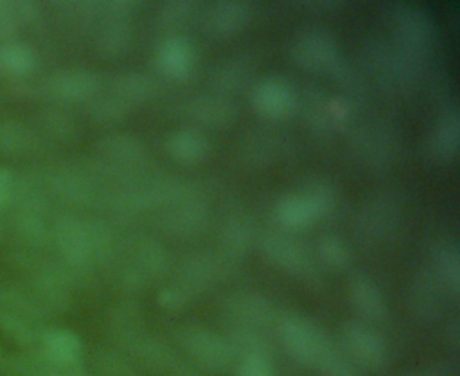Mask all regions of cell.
<instances>
[{
	"mask_svg": "<svg viewBox=\"0 0 460 376\" xmlns=\"http://www.w3.org/2000/svg\"><path fill=\"white\" fill-rule=\"evenodd\" d=\"M54 239L68 268L84 272L92 264L104 261L113 252L111 232L101 223L83 221L79 218H61L56 223Z\"/></svg>",
	"mask_w": 460,
	"mask_h": 376,
	"instance_id": "obj_1",
	"label": "cell"
},
{
	"mask_svg": "<svg viewBox=\"0 0 460 376\" xmlns=\"http://www.w3.org/2000/svg\"><path fill=\"white\" fill-rule=\"evenodd\" d=\"M277 331L289 356L305 367H316L318 360L332 342L316 322L300 313H286L279 317Z\"/></svg>",
	"mask_w": 460,
	"mask_h": 376,
	"instance_id": "obj_2",
	"label": "cell"
},
{
	"mask_svg": "<svg viewBox=\"0 0 460 376\" xmlns=\"http://www.w3.org/2000/svg\"><path fill=\"white\" fill-rule=\"evenodd\" d=\"M178 342L190 356L192 363L210 372H228L237 365V356L225 338L208 327L187 324L176 333Z\"/></svg>",
	"mask_w": 460,
	"mask_h": 376,
	"instance_id": "obj_3",
	"label": "cell"
},
{
	"mask_svg": "<svg viewBox=\"0 0 460 376\" xmlns=\"http://www.w3.org/2000/svg\"><path fill=\"white\" fill-rule=\"evenodd\" d=\"M45 329L34 302L13 290L0 291V331L13 342L31 349L40 345Z\"/></svg>",
	"mask_w": 460,
	"mask_h": 376,
	"instance_id": "obj_4",
	"label": "cell"
},
{
	"mask_svg": "<svg viewBox=\"0 0 460 376\" xmlns=\"http://www.w3.org/2000/svg\"><path fill=\"white\" fill-rule=\"evenodd\" d=\"M341 347L349 358L367 371H381L388 362L385 338L363 320H349L341 326Z\"/></svg>",
	"mask_w": 460,
	"mask_h": 376,
	"instance_id": "obj_5",
	"label": "cell"
},
{
	"mask_svg": "<svg viewBox=\"0 0 460 376\" xmlns=\"http://www.w3.org/2000/svg\"><path fill=\"white\" fill-rule=\"evenodd\" d=\"M394 31L401 56L411 63L420 61L429 52L433 27L420 7L399 5L394 14Z\"/></svg>",
	"mask_w": 460,
	"mask_h": 376,
	"instance_id": "obj_6",
	"label": "cell"
},
{
	"mask_svg": "<svg viewBox=\"0 0 460 376\" xmlns=\"http://www.w3.org/2000/svg\"><path fill=\"white\" fill-rule=\"evenodd\" d=\"M266 261L295 277L314 275V259L307 246L286 232H268L259 241Z\"/></svg>",
	"mask_w": 460,
	"mask_h": 376,
	"instance_id": "obj_7",
	"label": "cell"
},
{
	"mask_svg": "<svg viewBox=\"0 0 460 376\" xmlns=\"http://www.w3.org/2000/svg\"><path fill=\"white\" fill-rule=\"evenodd\" d=\"M167 270L165 248L151 239L137 241L122 263L120 281L128 290H140Z\"/></svg>",
	"mask_w": 460,
	"mask_h": 376,
	"instance_id": "obj_8",
	"label": "cell"
},
{
	"mask_svg": "<svg viewBox=\"0 0 460 376\" xmlns=\"http://www.w3.org/2000/svg\"><path fill=\"white\" fill-rule=\"evenodd\" d=\"M253 112L268 121L289 119L298 108V95L289 81L279 76L259 79L250 94Z\"/></svg>",
	"mask_w": 460,
	"mask_h": 376,
	"instance_id": "obj_9",
	"label": "cell"
},
{
	"mask_svg": "<svg viewBox=\"0 0 460 376\" xmlns=\"http://www.w3.org/2000/svg\"><path fill=\"white\" fill-rule=\"evenodd\" d=\"M228 264L232 263L226 261L221 254H192L181 261L171 284H174L189 300H192L196 295L203 293L216 281H219Z\"/></svg>",
	"mask_w": 460,
	"mask_h": 376,
	"instance_id": "obj_10",
	"label": "cell"
},
{
	"mask_svg": "<svg viewBox=\"0 0 460 376\" xmlns=\"http://www.w3.org/2000/svg\"><path fill=\"white\" fill-rule=\"evenodd\" d=\"M221 311L228 326H244L266 331L277 326L279 315L273 302L257 291H235L223 300Z\"/></svg>",
	"mask_w": 460,
	"mask_h": 376,
	"instance_id": "obj_11",
	"label": "cell"
},
{
	"mask_svg": "<svg viewBox=\"0 0 460 376\" xmlns=\"http://www.w3.org/2000/svg\"><path fill=\"white\" fill-rule=\"evenodd\" d=\"M291 59L295 65L314 74H334L341 65L336 41L322 31L302 34L291 47Z\"/></svg>",
	"mask_w": 460,
	"mask_h": 376,
	"instance_id": "obj_12",
	"label": "cell"
},
{
	"mask_svg": "<svg viewBox=\"0 0 460 376\" xmlns=\"http://www.w3.org/2000/svg\"><path fill=\"white\" fill-rule=\"evenodd\" d=\"M207 219V203L180 187L169 200V209L164 214L162 223L164 228L176 237H194L205 228Z\"/></svg>",
	"mask_w": 460,
	"mask_h": 376,
	"instance_id": "obj_13",
	"label": "cell"
},
{
	"mask_svg": "<svg viewBox=\"0 0 460 376\" xmlns=\"http://www.w3.org/2000/svg\"><path fill=\"white\" fill-rule=\"evenodd\" d=\"M101 88V79L86 68H63L49 77V94L61 103L92 101Z\"/></svg>",
	"mask_w": 460,
	"mask_h": 376,
	"instance_id": "obj_14",
	"label": "cell"
},
{
	"mask_svg": "<svg viewBox=\"0 0 460 376\" xmlns=\"http://www.w3.org/2000/svg\"><path fill=\"white\" fill-rule=\"evenodd\" d=\"M40 349L49 363L59 372L74 371L83 358V342L79 335L66 327H47Z\"/></svg>",
	"mask_w": 460,
	"mask_h": 376,
	"instance_id": "obj_15",
	"label": "cell"
},
{
	"mask_svg": "<svg viewBox=\"0 0 460 376\" xmlns=\"http://www.w3.org/2000/svg\"><path fill=\"white\" fill-rule=\"evenodd\" d=\"M250 18L252 9L246 2H216L207 11V31L214 38L226 40L246 29Z\"/></svg>",
	"mask_w": 460,
	"mask_h": 376,
	"instance_id": "obj_16",
	"label": "cell"
},
{
	"mask_svg": "<svg viewBox=\"0 0 460 376\" xmlns=\"http://www.w3.org/2000/svg\"><path fill=\"white\" fill-rule=\"evenodd\" d=\"M156 63L169 77L187 79L196 65V50L187 38L174 34L160 43Z\"/></svg>",
	"mask_w": 460,
	"mask_h": 376,
	"instance_id": "obj_17",
	"label": "cell"
},
{
	"mask_svg": "<svg viewBox=\"0 0 460 376\" xmlns=\"http://www.w3.org/2000/svg\"><path fill=\"white\" fill-rule=\"evenodd\" d=\"M349 297L363 322H381L386 317V304L379 286L365 273H354L349 281Z\"/></svg>",
	"mask_w": 460,
	"mask_h": 376,
	"instance_id": "obj_18",
	"label": "cell"
},
{
	"mask_svg": "<svg viewBox=\"0 0 460 376\" xmlns=\"http://www.w3.org/2000/svg\"><path fill=\"white\" fill-rule=\"evenodd\" d=\"M192 121L208 128H225L237 119V106L226 95H201L187 104Z\"/></svg>",
	"mask_w": 460,
	"mask_h": 376,
	"instance_id": "obj_19",
	"label": "cell"
},
{
	"mask_svg": "<svg viewBox=\"0 0 460 376\" xmlns=\"http://www.w3.org/2000/svg\"><path fill=\"white\" fill-rule=\"evenodd\" d=\"M460 146V113L456 106H449L438 117L431 137H429V153L440 160L449 162L456 157Z\"/></svg>",
	"mask_w": 460,
	"mask_h": 376,
	"instance_id": "obj_20",
	"label": "cell"
},
{
	"mask_svg": "<svg viewBox=\"0 0 460 376\" xmlns=\"http://www.w3.org/2000/svg\"><path fill=\"white\" fill-rule=\"evenodd\" d=\"M128 351L149 371L153 372H171V369L178 363L180 356L172 351L169 344L160 338H155L147 333L140 335Z\"/></svg>",
	"mask_w": 460,
	"mask_h": 376,
	"instance_id": "obj_21",
	"label": "cell"
},
{
	"mask_svg": "<svg viewBox=\"0 0 460 376\" xmlns=\"http://www.w3.org/2000/svg\"><path fill=\"white\" fill-rule=\"evenodd\" d=\"M167 155L183 166H194L207 158L210 144L207 137L196 130H176L165 139Z\"/></svg>",
	"mask_w": 460,
	"mask_h": 376,
	"instance_id": "obj_22",
	"label": "cell"
},
{
	"mask_svg": "<svg viewBox=\"0 0 460 376\" xmlns=\"http://www.w3.org/2000/svg\"><path fill=\"white\" fill-rule=\"evenodd\" d=\"M255 70V63L248 56H234L225 59L214 68L210 76V85L219 94H237L248 86Z\"/></svg>",
	"mask_w": 460,
	"mask_h": 376,
	"instance_id": "obj_23",
	"label": "cell"
},
{
	"mask_svg": "<svg viewBox=\"0 0 460 376\" xmlns=\"http://www.w3.org/2000/svg\"><path fill=\"white\" fill-rule=\"evenodd\" d=\"M97 148L108 162L126 169L140 166L146 158V146L138 139L124 133H113L104 137L97 144Z\"/></svg>",
	"mask_w": 460,
	"mask_h": 376,
	"instance_id": "obj_24",
	"label": "cell"
},
{
	"mask_svg": "<svg viewBox=\"0 0 460 376\" xmlns=\"http://www.w3.org/2000/svg\"><path fill=\"white\" fill-rule=\"evenodd\" d=\"M253 245V225L246 214L230 216L221 230V255L234 263Z\"/></svg>",
	"mask_w": 460,
	"mask_h": 376,
	"instance_id": "obj_25",
	"label": "cell"
},
{
	"mask_svg": "<svg viewBox=\"0 0 460 376\" xmlns=\"http://www.w3.org/2000/svg\"><path fill=\"white\" fill-rule=\"evenodd\" d=\"M275 218L284 228L289 230H300L318 221L314 210L300 191L286 192L277 200Z\"/></svg>",
	"mask_w": 460,
	"mask_h": 376,
	"instance_id": "obj_26",
	"label": "cell"
},
{
	"mask_svg": "<svg viewBox=\"0 0 460 376\" xmlns=\"http://www.w3.org/2000/svg\"><path fill=\"white\" fill-rule=\"evenodd\" d=\"M442 290L444 286L431 268L415 275V282L411 286V306L415 313L424 318H433L440 309Z\"/></svg>",
	"mask_w": 460,
	"mask_h": 376,
	"instance_id": "obj_27",
	"label": "cell"
},
{
	"mask_svg": "<svg viewBox=\"0 0 460 376\" xmlns=\"http://www.w3.org/2000/svg\"><path fill=\"white\" fill-rule=\"evenodd\" d=\"M225 338L232 345L237 360L246 356H262L271 360V344L266 333L261 329L244 327V326H228Z\"/></svg>",
	"mask_w": 460,
	"mask_h": 376,
	"instance_id": "obj_28",
	"label": "cell"
},
{
	"mask_svg": "<svg viewBox=\"0 0 460 376\" xmlns=\"http://www.w3.org/2000/svg\"><path fill=\"white\" fill-rule=\"evenodd\" d=\"M433 273L444 290L456 295L460 290V254L455 243H444L433 252Z\"/></svg>",
	"mask_w": 460,
	"mask_h": 376,
	"instance_id": "obj_29",
	"label": "cell"
},
{
	"mask_svg": "<svg viewBox=\"0 0 460 376\" xmlns=\"http://www.w3.org/2000/svg\"><path fill=\"white\" fill-rule=\"evenodd\" d=\"M131 45V27L126 18H110L97 40V50L108 59L124 56Z\"/></svg>",
	"mask_w": 460,
	"mask_h": 376,
	"instance_id": "obj_30",
	"label": "cell"
},
{
	"mask_svg": "<svg viewBox=\"0 0 460 376\" xmlns=\"http://www.w3.org/2000/svg\"><path fill=\"white\" fill-rule=\"evenodd\" d=\"M304 121L316 137H329L334 130L329 117V95L322 90L313 88L304 95L302 101Z\"/></svg>",
	"mask_w": 460,
	"mask_h": 376,
	"instance_id": "obj_31",
	"label": "cell"
},
{
	"mask_svg": "<svg viewBox=\"0 0 460 376\" xmlns=\"http://www.w3.org/2000/svg\"><path fill=\"white\" fill-rule=\"evenodd\" d=\"M153 81L138 72L120 74L111 83V95H115L128 106L146 103L153 95Z\"/></svg>",
	"mask_w": 460,
	"mask_h": 376,
	"instance_id": "obj_32",
	"label": "cell"
},
{
	"mask_svg": "<svg viewBox=\"0 0 460 376\" xmlns=\"http://www.w3.org/2000/svg\"><path fill=\"white\" fill-rule=\"evenodd\" d=\"M36 20L38 7L32 2H0V36L11 38Z\"/></svg>",
	"mask_w": 460,
	"mask_h": 376,
	"instance_id": "obj_33",
	"label": "cell"
},
{
	"mask_svg": "<svg viewBox=\"0 0 460 376\" xmlns=\"http://www.w3.org/2000/svg\"><path fill=\"white\" fill-rule=\"evenodd\" d=\"M111 329L115 333V338L128 349L140 335H144L142 317L137 306L133 304H120L111 315Z\"/></svg>",
	"mask_w": 460,
	"mask_h": 376,
	"instance_id": "obj_34",
	"label": "cell"
},
{
	"mask_svg": "<svg viewBox=\"0 0 460 376\" xmlns=\"http://www.w3.org/2000/svg\"><path fill=\"white\" fill-rule=\"evenodd\" d=\"M0 65L14 76H27L36 67V54L27 43L9 40L0 45Z\"/></svg>",
	"mask_w": 460,
	"mask_h": 376,
	"instance_id": "obj_35",
	"label": "cell"
},
{
	"mask_svg": "<svg viewBox=\"0 0 460 376\" xmlns=\"http://www.w3.org/2000/svg\"><path fill=\"white\" fill-rule=\"evenodd\" d=\"M304 198L309 201L311 209L314 210L316 218H323L327 214H331L336 209L338 203V196L334 187L323 180V178H311L307 180L300 189H298Z\"/></svg>",
	"mask_w": 460,
	"mask_h": 376,
	"instance_id": "obj_36",
	"label": "cell"
},
{
	"mask_svg": "<svg viewBox=\"0 0 460 376\" xmlns=\"http://www.w3.org/2000/svg\"><path fill=\"white\" fill-rule=\"evenodd\" d=\"M314 369H318L323 376H361L359 367L349 358L343 347L336 345L334 342L329 344Z\"/></svg>",
	"mask_w": 460,
	"mask_h": 376,
	"instance_id": "obj_37",
	"label": "cell"
},
{
	"mask_svg": "<svg viewBox=\"0 0 460 376\" xmlns=\"http://www.w3.org/2000/svg\"><path fill=\"white\" fill-rule=\"evenodd\" d=\"M316 252L318 257L334 270H343L352 261L349 245L336 234H323L316 243Z\"/></svg>",
	"mask_w": 460,
	"mask_h": 376,
	"instance_id": "obj_38",
	"label": "cell"
},
{
	"mask_svg": "<svg viewBox=\"0 0 460 376\" xmlns=\"http://www.w3.org/2000/svg\"><path fill=\"white\" fill-rule=\"evenodd\" d=\"M31 131L16 121H0V153L2 155H22L31 149Z\"/></svg>",
	"mask_w": 460,
	"mask_h": 376,
	"instance_id": "obj_39",
	"label": "cell"
},
{
	"mask_svg": "<svg viewBox=\"0 0 460 376\" xmlns=\"http://www.w3.org/2000/svg\"><path fill=\"white\" fill-rule=\"evenodd\" d=\"M128 112H129V106L124 104L115 95L99 97V99L92 101V104H90V115L97 122H117V121H122Z\"/></svg>",
	"mask_w": 460,
	"mask_h": 376,
	"instance_id": "obj_40",
	"label": "cell"
},
{
	"mask_svg": "<svg viewBox=\"0 0 460 376\" xmlns=\"http://www.w3.org/2000/svg\"><path fill=\"white\" fill-rule=\"evenodd\" d=\"M194 13V2H164L158 11V20L167 29H178L185 25Z\"/></svg>",
	"mask_w": 460,
	"mask_h": 376,
	"instance_id": "obj_41",
	"label": "cell"
},
{
	"mask_svg": "<svg viewBox=\"0 0 460 376\" xmlns=\"http://www.w3.org/2000/svg\"><path fill=\"white\" fill-rule=\"evenodd\" d=\"M97 367L102 376H137L131 362L124 354L113 351L99 353Z\"/></svg>",
	"mask_w": 460,
	"mask_h": 376,
	"instance_id": "obj_42",
	"label": "cell"
},
{
	"mask_svg": "<svg viewBox=\"0 0 460 376\" xmlns=\"http://www.w3.org/2000/svg\"><path fill=\"white\" fill-rule=\"evenodd\" d=\"M41 122L45 126V130L59 139V140H70L75 137V124L72 121V117H68L66 113L63 112H58V110H49L43 113L41 117Z\"/></svg>",
	"mask_w": 460,
	"mask_h": 376,
	"instance_id": "obj_43",
	"label": "cell"
},
{
	"mask_svg": "<svg viewBox=\"0 0 460 376\" xmlns=\"http://www.w3.org/2000/svg\"><path fill=\"white\" fill-rule=\"evenodd\" d=\"M329 117L334 131H341L352 119V104L345 95L329 97Z\"/></svg>",
	"mask_w": 460,
	"mask_h": 376,
	"instance_id": "obj_44",
	"label": "cell"
},
{
	"mask_svg": "<svg viewBox=\"0 0 460 376\" xmlns=\"http://www.w3.org/2000/svg\"><path fill=\"white\" fill-rule=\"evenodd\" d=\"M235 376H275V369L270 358L246 356L237 360Z\"/></svg>",
	"mask_w": 460,
	"mask_h": 376,
	"instance_id": "obj_45",
	"label": "cell"
},
{
	"mask_svg": "<svg viewBox=\"0 0 460 376\" xmlns=\"http://www.w3.org/2000/svg\"><path fill=\"white\" fill-rule=\"evenodd\" d=\"M16 194V178L11 169L0 166V209L7 207Z\"/></svg>",
	"mask_w": 460,
	"mask_h": 376,
	"instance_id": "obj_46",
	"label": "cell"
},
{
	"mask_svg": "<svg viewBox=\"0 0 460 376\" xmlns=\"http://www.w3.org/2000/svg\"><path fill=\"white\" fill-rule=\"evenodd\" d=\"M169 376H207V374L203 372V369H199L192 362H185L180 358L178 363L171 369Z\"/></svg>",
	"mask_w": 460,
	"mask_h": 376,
	"instance_id": "obj_47",
	"label": "cell"
},
{
	"mask_svg": "<svg viewBox=\"0 0 460 376\" xmlns=\"http://www.w3.org/2000/svg\"><path fill=\"white\" fill-rule=\"evenodd\" d=\"M52 376H90L86 372H79V371H65V372H58V374H52Z\"/></svg>",
	"mask_w": 460,
	"mask_h": 376,
	"instance_id": "obj_48",
	"label": "cell"
},
{
	"mask_svg": "<svg viewBox=\"0 0 460 376\" xmlns=\"http://www.w3.org/2000/svg\"><path fill=\"white\" fill-rule=\"evenodd\" d=\"M408 376H428V374H408Z\"/></svg>",
	"mask_w": 460,
	"mask_h": 376,
	"instance_id": "obj_49",
	"label": "cell"
}]
</instances>
